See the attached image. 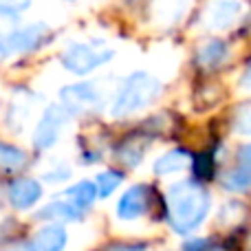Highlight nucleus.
Wrapping results in <instances>:
<instances>
[{
	"label": "nucleus",
	"mask_w": 251,
	"mask_h": 251,
	"mask_svg": "<svg viewBox=\"0 0 251 251\" xmlns=\"http://www.w3.org/2000/svg\"><path fill=\"white\" fill-rule=\"evenodd\" d=\"M238 165L251 170V143H247V146H243L238 150Z\"/></svg>",
	"instance_id": "obj_26"
},
{
	"label": "nucleus",
	"mask_w": 251,
	"mask_h": 251,
	"mask_svg": "<svg viewBox=\"0 0 251 251\" xmlns=\"http://www.w3.org/2000/svg\"><path fill=\"white\" fill-rule=\"evenodd\" d=\"M152 203V187L146 183L132 185L130 190H126L117 203V216L122 221H137L150 209Z\"/></svg>",
	"instance_id": "obj_7"
},
{
	"label": "nucleus",
	"mask_w": 251,
	"mask_h": 251,
	"mask_svg": "<svg viewBox=\"0 0 251 251\" xmlns=\"http://www.w3.org/2000/svg\"><path fill=\"white\" fill-rule=\"evenodd\" d=\"M126 174L119 172V170H106V172H100L95 178V185H97V192H100L101 199H108L115 190L124 183Z\"/></svg>",
	"instance_id": "obj_20"
},
{
	"label": "nucleus",
	"mask_w": 251,
	"mask_h": 251,
	"mask_svg": "<svg viewBox=\"0 0 251 251\" xmlns=\"http://www.w3.org/2000/svg\"><path fill=\"white\" fill-rule=\"evenodd\" d=\"M192 170L199 178H207L212 176V170H214V156L212 152H201V154L192 156Z\"/></svg>",
	"instance_id": "obj_22"
},
{
	"label": "nucleus",
	"mask_w": 251,
	"mask_h": 251,
	"mask_svg": "<svg viewBox=\"0 0 251 251\" xmlns=\"http://www.w3.org/2000/svg\"><path fill=\"white\" fill-rule=\"evenodd\" d=\"M29 163V154L22 148L13 143L0 141V172L2 174H16Z\"/></svg>",
	"instance_id": "obj_18"
},
{
	"label": "nucleus",
	"mask_w": 251,
	"mask_h": 251,
	"mask_svg": "<svg viewBox=\"0 0 251 251\" xmlns=\"http://www.w3.org/2000/svg\"><path fill=\"white\" fill-rule=\"evenodd\" d=\"M69 2H73V0H69Z\"/></svg>",
	"instance_id": "obj_31"
},
{
	"label": "nucleus",
	"mask_w": 251,
	"mask_h": 251,
	"mask_svg": "<svg viewBox=\"0 0 251 251\" xmlns=\"http://www.w3.org/2000/svg\"><path fill=\"white\" fill-rule=\"evenodd\" d=\"M229 55V47L218 38H209L196 51V64L201 69H218Z\"/></svg>",
	"instance_id": "obj_13"
},
{
	"label": "nucleus",
	"mask_w": 251,
	"mask_h": 251,
	"mask_svg": "<svg viewBox=\"0 0 251 251\" xmlns=\"http://www.w3.org/2000/svg\"><path fill=\"white\" fill-rule=\"evenodd\" d=\"M187 165H192V154L187 150H183V148H176V150L161 154L152 165V172L156 176H168V174H176L181 170H185Z\"/></svg>",
	"instance_id": "obj_15"
},
{
	"label": "nucleus",
	"mask_w": 251,
	"mask_h": 251,
	"mask_svg": "<svg viewBox=\"0 0 251 251\" xmlns=\"http://www.w3.org/2000/svg\"><path fill=\"white\" fill-rule=\"evenodd\" d=\"M7 196H9L11 207L29 209V207H33L40 199H42V185H40L35 178L22 176V178H16V181L9 183Z\"/></svg>",
	"instance_id": "obj_9"
},
{
	"label": "nucleus",
	"mask_w": 251,
	"mask_h": 251,
	"mask_svg": "<svg viewBox=\"0 0 251 251\" xmlns=\"http://www.w3.org/2000/svg\"><path fill=\"white\" fill-rule=\"evenodd\" d=\"M82 216H84L82 209H77L66 199L53 201V203L44 205V207L35 214V218H40V221H55V223H77V221H82Z\"/></svg>",
	"instance_id": "obj_14"
},
{
	"label": "nucleus",
	"mask_w": 251,
	"mask_h": 251,
	"mask_svg": "<svg viewBox=\"0 0 251 251\" xmlns=\"http://www.w3.org/2000/svg\"><path fill=\"white\" fill-rule=\"evenodd\" d=\"M101 101H104V95H101L97 82H79L60 88V104L69 110L71 117L100 110Z\"/></svg>",
	"instance_id": "obj_6"
},
{
	"label": "nucleus",
	"mask_w": 251,
	"mask_h": 251,
	"mask_svg": "<svg viewBox=\"0 0 251 251\" xmlns=\"http://www.w3.org/2000/svg\"><path fill=\"white\" fill-rule=\"evenodd\" d=\"M38 100V95L31 91H26L25 88V97H20V91H18V95L11 100V113H9V126H11L16 132H20L22 128H25L26 119H29V113L33 110V104Z\"/></svg>",
	"instance_id": "obj_16"
},
{
	"label": "nucleus",
	"mask_w": 251,
	"mask_h": 251,
	"mask_svg": "<svg viewBox=\"0 0 251 251\" xmlns=\"http://www.w3.org/2000/svg\"><path fill=\"white\" fill-rule=\"evenodd\" d=\"M240 88L243 91H251V60L247 62V69H245L243 77H240Z\"/></svg>",
	"instance_id": "obj_27"
},
{
	"label": "nucleus",
	"mask_w": 251,
	"mask_h": 251,
	"mask_svg": "<svg viewBox=\"0 0 251 251\" xmlns=\"http://www.w3.org/2000/svg\"><path fill=\"white\" fill-rule=\"evenodd\" d=\"M113 57V49H101L88 42H69L64 51L60 53V64L69 73L84 77V75H91L93 71H97L100 66L108 64Z\"/></svg>",
	"instance_id": "obj_3"
},
{
	"label": "nucleus",
	"mask_w": 251,
	"mask_h": 251,
	"mask_svg": "<svg viewBox=\"0 0 251 251\" xmlns=\"http://www.w3.org/2000/svg\"><path fill=\"white\" fill-rule=\"evenodd\" d=\"M161 91H163V84L152 73L134 71L117 88V95H115L113 106H110V117L124 119L134 113H141L143 108L154 104V100H159Z\"/></svg>",
	"instance_id": "obj_2"
},
{
	"label": "nucleus",
	"mask_w": 251,
	"mask_h": 251,
	"mask_svg": "<svg viewBox=\"0 0 251 251\" xmlns=\"http://www.w3.org/2000/svg\"><path fill=\"white\" fill-rule=\"evenodd\" d=\"M97 196H100V192H97V185L93 181H79V183H75L73 187L64 190V199L69 201V203H73L77 209H82V212L93 207Z\"/></svg>",
	"instance_id": "obj_17"
},
{
	"label": "nucleus",
	"mask_w": 251,
	"mask_h": 251,
	"mask_svg": "<svg viewBox=\"0 0 251 251\" xmlns=\"http://www.w3.org/2000/svg\"><path fill=\"white\" fill-rule=\"evenodd\" d=\"M69 243V234L60 223H49L42 229H38L33 238L35 251H62Z\"/></svg>",
	"instance_id": "obj_12"
},
{
	"label": "nucleus",
	"mask_w": 251,
	"mask_h": 251,
	"mask_svg": "<svg viewBox=\"0 0 251 251\" xmlns=\"http://www.w3.org/2000/svg\"><path fill=\"white\" fill-rule=\"evenodd\" d=\"M168 221L176 234H190L209 212V194L196 181H178L168 190Z\"/></svg>",
	"instance_id": "obj_1"
},
{
	"label": "nucleus",
	"mask_w": 251,
	"mask_h": 251,
	"mask_svg": "<svg viewBox=\"0 0 251 251\" xmlns=\"http://www.w3.org/2000/svg\"><path fill=\"white\" fill-rule=\"evenodd\" d=\"M71 113L62 104H49L42 110V117L38 119L33 130V148L38 152L51 150L62 137V130L69 126Z\"/></svg>",
	"instance_id": "obj_5"
},
{
	"label": "nucleus",
	"mask_w": 251,
	"mask_h": 251,
	"mask_svg": "<svg viewBox=\"0 0 251 251\" xmlns=\"http://www.w3.org/2000/svg\"><path fill=\"white\" fill-rule=\"evenodd\" d=\"M240 16V2L238 0H214L205 11V25L209 29H229Z\"/></svg>",
	"instance_id": "obj_10"
},
{
	"label": "nucleus",
	"mask_w": 251,
	"mask_h": 251,
	"mask_svg": "<svg viewBox=\"0 0 251 251\" xmlns=\"http://www.w3.org/2000/svg\"><path fill=\"white\" fill-rule=\"evenodd\" d=\"M42 178L49 183H62V181H66V178H71V168L69 165H60V168L51 170V172H44Z\"/></svg>",
	"instance_id": "obj_24"
},
{
	"label": "nucleus",
	"mask_w": 251,
	"mask_h": 251,
	"mask_svg": "<svg viewBox=\"0 0 251 251\" xmlns=\"http://www.w3.org/2000/svg\"><path fill=\"white\" fill-rule=\"evenodd\" d=\"M205 251H225V249H223V247H207Z\"/></svg>",
	"instance_id": "obj_29"
},
{
	"label": "nucleus",
	"mask_w": 251,
	"mask_h": 251,
	"mask_svg": "<svg viewBox=\"0 0 251 251\" xmlns=\"http://www.w3.org/2000/svg\"><path fill=\"white\" fill-rule=\"evenodd\" d=\"M9 251H35L33 247H25V249H9Z\"/></svg>",
	"instance_id": "obj_30"
},
{
	"label": "nucleus",
	"mask_w": 251,
	"mask_h": 251,
	"mask_svg": "<svg viewBox=\"0 0 251 251\" xmlns=\"http://www.w3.org/2000/svg\"><path fill=\"white\" fill-rule=\"evenodd\" d=\"M148 139L139 137V134H128L126 139L115 146V159L119 163H124L126 168H137L139 163L143 161L146 156V150H148Z\"/></svg>",
	"instance_id": "obj_11"
},
{
	"label": "nucleus",
	"mask_w": 251,
	"mask_h": 251,
	"mask_svg": "<svg viewBox=\"0 0 251 251\" xmlns=\"http://www.w3.org/2000/svg\"><path fill=\"white\" fill-rule=\"evenodd\" d=\"M106 251H146V245L143 243H139V245H134V243H113V245L106 247Z\"/></svg>",
	"instance_id": "obj_25"
},
{
	"label": "nucleus",
	"mask_w": 251,
	"mask_h": 251,
	"mask_svg": "<svg viewBox=\"0 0 251 251\" xmlns=\"http://www.w3.org/2000/svg\"><path fill=\"white\" fill-rule=\"evenodd\" d=\"M49 40V26L44 22H33L26 26H18L11 31H0V57L25 55L35 53Z\"/></svg>",
	"instance_id": "obj_4"
},
{
	"label": "nucleus",
	"mask_w": 251,
	"mask_h": 251,
	"mask_svg": "<svg viewBox=\"0 0 251 251\" xmlns=\"http://www.w3.org/2000/svg\"><path fill=\"white\" fill-rule=\"evenodd\" d=\"M192 0H152V25L161 29H172L185 18Z\"/></svg>",
	"instance_id": "obj_8"
},
{
	"label": "nucleus",
	"mask_w": 251,
	"mask_h": 251,
	"mask_svg": "<svg viewBox=\"0 0 251 251\" xmlns=\"http://www.w3.org/2000/svg\"><path fill=\"white\" fill-rule=\"evenodd\" d=\"M183 249L185 251H205L207 249V240H190Z\"/></svg>",
	"instance_id": "obj_28"
},
{
	"label": "nucleus",
	"mask_w": 251,
	"mask_h": 251,
	"mask_svg": "<svg viewBox=\"0 0 251 251\" xmlns=\"http://www.w3.org/2000/svg\"><path fill=\"white\" fill-rule=\"evenodd\" d=\"M33 0H0V20L20 22L22 13L31 7Z\"/></svg>",
	"instance_id": "obj_21"
},
{
	"label": "nucleus",
	"mask_w": 251,
	"mask_h": 251,
	"mask_svg": "<svg viewBox=\"0 0 251 251\" xmlns=\"http://www.w3.org/2000/svg\"><path fill=\"white\" fill-rule=\"evenodd\" d=\"M223 187L229 192H247L251 187V170L243 168V165H236L234 170L223 176Z\"/></svg>",
	"instance_id": "obj_19"
},
{
	"label": "nucleus",
	"mask_w": 251,
	"mask_h": 251,
	"mask_svg": "<svg viewBox=\"0 0 251 251\" xmlns=\"http://www.w3.org/2000/svg\"><path fill=\"white\" fill-rule=\"evenodd\" d=\"M234 128H236V132H240V134H251V104H245L236 110Z\"/></svg>",
	"instance_id": "obj_23"
}]
</instances>
